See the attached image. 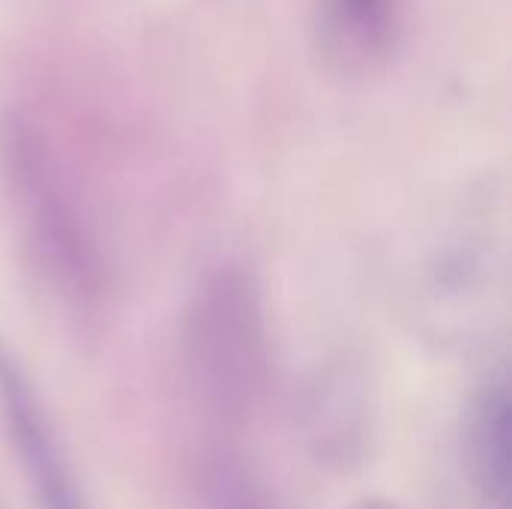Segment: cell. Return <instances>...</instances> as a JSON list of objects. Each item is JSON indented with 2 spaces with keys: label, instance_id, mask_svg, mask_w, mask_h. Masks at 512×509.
Wrapping results in <instances>:
<instances>
[{
  "label": "cell",
  "instance_id": "obj_1",
  "mask_svg": "<svg viewBox=\"0 0 512 509\" xmlns=\"http://www.w3.org/2000/svg\"><path fill=\"white\" fill-rule=\"evenodd\" d=\"M0 177L36 285L63 318L96 327L114 300L111 246L72 156L27 108L0 123Z\"/></svg>",
  "mask_w": 512,
  "mask_h": 509
},
{
  "label": "cell",
  "instance_id": "obj_2",
  "mask_svg": "<svg viewBox=\"0 0 512 509\" xmlns=\"http://www.w3.org/2000/svg\"><path fill=\"white\" fill-rule=\"evenodd\" d=\"M180 366L192 402L219 426H243L270 381V330L258 279L219 264L195 285L180 321Z\"/></svg>",
  "mask_w": 512,
  "mask_h": 509
},
{
  "label": "cell",
  "instance_id": "obj_3",
  "mask_svg": "<svg viewBox=\"0 0 512 509\" xmlns=\"http://www.w3.org/2000/svg\"><path fill=\"white\" fill-rule=\"evenodd\" d=\"M0 429L33 507L90 509L66 441L36 381L6 342H0Z\"/></svg>",
  "mask_w": 512,
  "mask_h": 509
},
{
  "label": "cell",
  "instance_id": "obj_4",
  "mask_svg": "<svg viewBox=\"0 0 512 509\" xmlns=\"http://www.w3.org/2000/svg\"><path fill=\"white\" fill-rule=\"evenodd\" d=\"M318 27L327 57L363 72L393 54L402 33V0H321Z\"/></svg>",
  "mask_w": 512,
  "mask_h": 509
},
{
  "label": "cell",
  "instance_id": "obj_5",
  "mask_svg": "<svg viewBox=\"0 0 512 509\" xmlns=\"http://www.w3.org/2000/svg\"><path fill=\"white\" fill-rule=\"evenodd\" d=\"M474 462L489 489L507 492L510 486V396L507 384L486 393L474 423Z\"/></svg>",
  "mask_w": 512,
  "mask_h": 509
},
{
  "label": "cell",
  "instance_id": "obj_6",
  "mask_svg": "<svg viewBox=\"0 0 512 509\" xmlns=\"http://www.w3.org/2000/svg\"><path fill=\"white\" fill-rule=\"evenodd\" d=\"M201 509H276L258 480L234 459L216 456L201 471Z\"/></svg>",
  "mask_w": 512,
  "mask_h": 509
}]
</instances>
